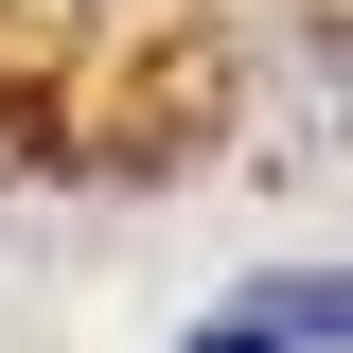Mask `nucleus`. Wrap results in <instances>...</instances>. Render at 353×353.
<instances>
[{
    "label": "nucleus",
    "mask_w": 353,
    "mask_h": 353,
    "mask_svg": "<svg viewBox=\"0 0 353 353\" xmlns=\"http://www.w3.org/2000/svg\"><path fill=\"white\" fill-rule=\"evenodd\" d=\"M194 353H283V318L248 301V318H212V336H194Z\"/></svg>",
    "instance_id": "obj_1"
}]
</instances>
